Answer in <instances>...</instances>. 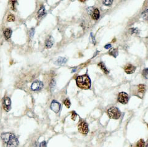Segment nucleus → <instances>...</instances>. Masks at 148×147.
<instances>
[{
	"mask_svg": "<svg viewBox=\"0 0 148 147\" xmlns=\"http://www.w3.org/2000/svg\"><path fill=\"white\" fill-rule=\"evenodd\" d=\"M1 139L6 143L7 147H17L19 145V141L14 134L9 132L3 133L1 135Z\"/></svg>",
	"mask_w": 148,
	"mask_h": 147,
	"instance_id": "obj_1",
	"label": "nucleus"
},
{
	"mask_svg": "<svg viewBox=\"0 0 148 147\" xmlns=\"http://www.w3.org/2000/svg\"><path fill=\"white\" fill-rule=\"evenodd\" d=\"M77 85L82 89H89L91 86V80L86 75L78 76L76 79Z\"/></svg>",
	"mask_w": 148,
	"mask_h": 147,
	"instance_id": "obj_2",
	"label": "nucleus"
},
{
	"mask_svg": "<svg viewBox=\"0 0 148 147\" xmlns=\"http://www.w3.org/2000/svg\"><path fill=\"white\" fill-rule=\"evenodd\" d=\"M107 114L110 118L114 119H118L121 116V112L117 107L112 106L107 111Z\"/></svg>",
	"mask_w": 148,
	"mask_h": 147,
	"instance_id": "obj_3",
	"label": "nucleus"
},
{
	"mask_svg": "<svg viewBox=\"0 0 148 147\" xmlns=\"http://www.w3.org/2000/svg\"><path fill=\"white\" fill-rule=\"evenodd\" d=\"M129 99V96L125 92H120L118 95V101L120 103L125 104H127Z\"/></svg>",
	"mask_w": 148,
	"mask_h": 147,
	"instance_id": "obj_4",
	"label": "nucleus"
},
{
	"mask_svg": "<svg viewBox=\"0 0 148 147\" xmlns=\"http://www.w3.org/2000/svg\"><path fill=\"white\" fill-rule=\"evenodd\" d=\"M3 106L6 112H9L11 109V100L9 97H5L3 99Z\"/></svg>",
	"mask_w": 148,
	"mask_h": 147,
	"instance_id": "obj_5",
	"label": "nucleus"
},
{
	"mask_svg": "<svg viewBox=\"0 0 148 147\" xmlns=\"http://www.w3.org/2000/svg\"><path fill=\"white\" fill-rule=\"evenodd\" d=\"M78 131L82 133V134H87L89 131L88 124L85 122H82L81 123H80L78 126Z\"/></svg>",
	"mask_w": 148,
	"mask_h": 147,
	"instance_id": "obj_6",
	"label": "nucleus"
},
{
	"mask_svg": "<svg viewBox=\"0 0 148 147\" xmlns=\"http://www.w3.org/2000/svg\"><path fill=\"white\" fill-rule=\"evenodd\" d=\"M51 109L56 113L59 112L60 109V104L56 100H53L51 104Z\"/></svg>",
	"mask_w": 148,
	"mask_h": 147,
	"instance_id": "obj_7",
	"label": "nucleus"
},
{
	"mask_svg": "<svg viewBox=\"0 0 148 147\" xmlns=\"http://www.w3.org/2000/svg\"><path fill=\"white\" fill-rule=\"evenodd\" d=\"M43 87V84L40 81H35L32 84V89L34 91H38L42 89Z\"/></svg>",
	"mask_w": 148,
	"mask_h": 147,
	"instance_id": "obj_8",
	"label": "nucleus"
},
{
	"mask_svg": "<svg viewBox=\"0 0 148 147\" xmlns=\"http://www.w3.org/2000/svg\"><path fill=\"white\" fill-rule=\"evenodd\" d=\"M124 70H125V72L127 74H131L135 72L136 70V67L131 64H127L124 67Z\"/></svg>",
	"mask_w": 148,
	"mask_h": 147,
	"instance_id": "obj_9",
	"label": "nucleus"
},
{
	"mask_svg": "<svg viewBox=\"0 0 148 147\" xmlns=\"http://www.w3.org/2000/svg\"><path fill=\"white\" fill-rule=\"evenodd\" d=\"M91 14V17H92L93 19H95V20H98L99 18V16H100V13H99V9L98 8L95 7Z\"/></svg>",
	"mask_w": 148,
	"mask_h": 147,
	"instance_id": "obj_10",
	"label": "nucleus"
},
{
	"mask_svg": "<svg viewBox=\"0 0 148 147\" xmlns=\"http://www.w3.org/2000/svg\"><path fill=\"white\" fill-rule=\"evenodd\" d=\"M67 61V58H63V57H60L55 62V64L56 65H58V66H62V65H64L66 63Z\"/></svg>",
	"mask_w": 148,
	"mask_h": 147,
	"instance_id": "obj_11",
	"label": "nucleus"
},
{
	"mask_svg": "<svg viewBox=\"0 0 148 147\" xmlns=\"http://www.w3.org/2000/svg\"><path fill=\"white\" fill-rule=\"evenodd\" d=\"M54 44V40L53 38L52 37H51L50 38L46 40V43H45V45H46V47L47 48H49L52 47V46Z\"/></svg>",
	"mask_w": 148,
	"mask_h": 147,
	"instance_id": "obj_12",
	"label": "nucleus"
},
{
	"mask_svg": "<svg viewBox=\"0 0 148 147\" xmlns=\"http://www.w3.org/2000/svg\"><path fill=\"white\" fill-rule=\"evenodd\" d=\"M12 30L11 29H6V30L4 31V36L6 38V39L10 38L12 35Z\"/></svg>",
	"mask_w": 148,
	"mask_h": 147,
	"instance_id": "obj_13",
	"label": "nucleus"
},
{
	"mask_svg": "<svg viewBox=\"0 0 148 147\" xmlns=\"http://www.w3.org/2000/svg\"><path fill=\"white\" fill-rule=\"evenodd\" d=\"M98 66L100 67V68L101 69V70H102V71H103L104 72L105 74H108L109 73V71H108L106 67L105 64L103 63L102 62H99V64H98Z\"/></svg>",
	"mask_w": 148,
	"mask_h": 147,
	"instance_id": "obj_14",
	"label": "nucleus"
},
{
	"mask_svg": "<svg viewBox=\"0 0 148 147\" xmlns=\"http://www.w3.org/2000/svg\"><path fill=\"white\" fill-rule=\"evenodd\" d=\"M109 55L111 56H114V58H117V56H118V51L117 50V49H115V48H112L109 51Z\"/></svg>",
	"mask_w": 148,
	"mask_h": 147,
	"instance_id": "obj_15",
	"label": "nucleus"
},
{
	"mask_svg": "<svg viewBox=\"0 0 148 147\" xmlns=\"http://www.w3.org/2000/svg\"><path fill=\"white\" fill-rule=\"evenodd\" d=\"M45 7H41L40 9H39L38 11V17L40 18V17H41L43 15H45Z\"/></svg>",
	"mask_w": 148,
	"mask_h": 147,
	"instance_id": "obj_16",
	"label": "nucleus"
},
{
	"mask_svg": "<svg viewBox=\"0 0 148 147\" xmlns=\"http://www.w3.org/2000/svg\"><path fill=\"white\" fill-rule=\"evenodd\" d=\"M144 145H145V141L142 139H140L136 143L137 147H144Z\"/></svg>",
	"mask_w": 148,
	"mask_h": 147,
	"instance_id": "obj_17",
	"label": "nucleus"
},
{
	"mask_svg": "<svg viewBox=\"0 0 148 147\" xmlns=\"http://www.w3.org/2000/svg\"><path fill=\"white\" fill-rule=\"evenodd\" d=\"M146 86L144 85H138V92L140 93H144L145 92Z\"/></svg>",
	"mask_w": 148,
	"mask_h": 147,
	"instance_id": "obj_18",
	"label": "nucleus"
},
{
	"mask_svg": "<svg viewBox=\"0 0 148 147\" xmlns=\"http://www.w3.org/2000/svg\"><path fill=\"white\" fill-rule=\"evenodd\" d=\"M7 20L8 22H14L15 20V17L12 14H9L7 17Z\"/></svg>",
	"mask_w": 148,
	"mask_h": 147,
	"instance_id": "obj_19",
	"label": "nucleus"
},
{
	"mask_svg": "<svg viewBox=\"0 0 148 147\" xmlns=\"http://www.w3.org/2000/svg\"><path fill=\"white\" fill-rule=\"evenodd\" d=\"M64 104H65V106L67 107V108H70V106H71V101H70V100H69V99H65L64 101Z\"/></svg>",
	"mask_w": 148,
	"mask_h": 147,
	"instance_id": "obj_20",
	"label": "nucleus"
},
{
	"mask_svg": "<svg viewBox=\"0 0 148 147\" xmlns=\"http://www.w3.org/2000/svg\"><path fill=\"white\" fill-rule=\"evenodd\" d=\"M103 4H104V5H106V6H111V4H112V3H113V1H112V0H107V1H104L103 2Z\"/></svg>",
	"mask_w": 148,
	"mask_h": 147,
	"instance_id": "obj_21",
	"label": "nucleus"
},
{
	"mask_svg": "<svg viewBox=\"0 0 148 147\" xmlns=\"http://www.w3.org/2000/svg\"><path fill=\"white\" fill-rule=\"evenodd\" d=\"M50 86H51V88L52 91H53L55 88V86H56V82H55L54 80H53L51 81Z\"/></svg>",
	"mask_w": 148,
	"mask_h": 147,
	"instance_id": "obj_22",
	"label": "nucleus"
},
{
	"mask_svg": "<svg viewBox=\"0 0 148 147\" xmlns=\"http://www.w3.org/2000/svg\"><path fill=\"white\" fill-rule=\"evenodd\" d=\"M77 116V114L76 112H75V111H72V119L73 120V121H75V119H76Z\"/></svg>",
	"mask_w": 148,
	"mask_h": 147,
	"instance_id": "obj_23",
	"label": "nucleus"
},
{
	"mask_svg": "<svg viewBox=\"0 0 148 147\" xmlns=\"http://www.w3.org/2000/svg\"><path fill=\"white\" fill-rule=\"evenodd\" d=\"M142 17H143V18H144V19H147V17H148V10H147V9H146V10L144 11V12H142Z\"/></svg>",
	"mask_w": 148,
	"mask_h": 147,
	"instance_id": "obj_24",
	"label": "nucleus"
},
{
	"mask_svg": "<svg viewBox=\"0 0 148 147\" xmlns=\"http://www.w3.org/2000/svg\"><path fill=\"white\" fill-rule=\"evenodd\" d=\"M142 75L145 77L146 78H148V69H145L144 71H142Z\"/></svg>",
	"mask_w": 148,
	"mask_h": 147,
	"instance_id": "obj_25",
	"label": "nucleus"
},
{
	"mask_svg": "<svg viewBox=\"0 0 148 147\" xmlns=\"http://www.w3.org/2000/svg\"><path fill=\"white\" fill-rule=\"evenodd\" d=\"M34 33H35V29H32L31 30H30V36L32 38L33 37Z\"/></svg>",
	"mask_w": 148,
	"mask_h": 147,
	"instance_id": "obj_26",
	"label": "nucleus"
},
{
	"mask_svg": "<svg viewBox=\"0 0 148 147\" xmlns=\"http://www.w3.org/2000/svg\"><path fill=\"white\" fill-rule=\"evenodd\" d=\"M40 147H46V142L45 141H42L40 145Z\"/></svg>",
	"mask_w": 148,
	"mask_h": 147,
	"instance_id": "obj_27",
	"label": "nucleus"
},
{
	"mask_svg": "<svg viewBox=\"0 0 148 147\" xmlns=\"http://www.w3.org/2000/svg\"><path fill=\"white\" fill-rule=\"evenodd\" d=\"M131 31H132V33H138V30L136 29V28H132V29H131Z\"/></svg>",
	"mask_w": 148,
	"mask_h": 147,
	"instance_id": "obj_28",
	"label": "nucleus"
},
{
	"mask_svg": "<svg viewBox=\"0 0 148 147\" xmlns=\"http://www.w3.org/2000/svg\"><path fill=\"white\" fill-rule=\"evenodd\" d=\"M111 47H112V45L111 44H107V45H106L104 48H105L106 49H109V48H111Z\"/></svg>",
	"mask_w": 148,
	"mask_h": 147,
	"instance_id": "obj_29",
	"label": "nucleus"
}]
</instances>
